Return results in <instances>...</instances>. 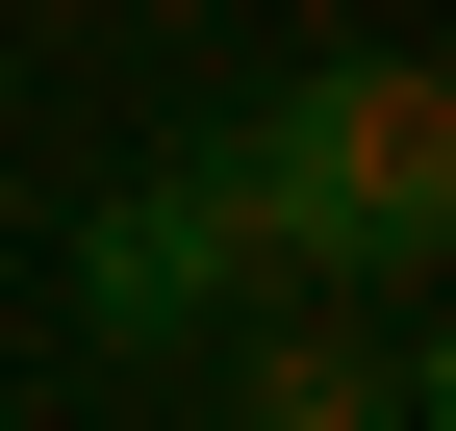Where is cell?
Returning a JSON list of instances; mask_svg holds the SVG:
<instances>
[{
    "label": "cell",
    "instance_id": "obj_1",
    "mask_svg": "<svg viewBox=\"0 0 456 431\" xmlns=\"http://www.w3.org/2000/svg\"><path fill=\"white\" fill-rule=\"evenodd\" d=\"M203 178H228V229H254V280H355V305H406L431 254H456V102H431V51H330V77L228 102Z\"/></svg>",
    "mask_w": 456,
    "mask_h": 431
},
{
    "label": "cell",
    "instance_id": "obj_3",
    "mask_svg": "<svg viewBox=\"0 0 456 431\" xmlns=\"http://www.w3.org/2000/svg\"><path fill=\"white\" fill-rule=\"evenodd\" d=\"M228 431H431V355L355 330V305L254 280V330H228Z\"/></svg>",
    "mask_w": 456,
    "mask_h": 431
},
{
    "label": "cell",
    "instance_id": "obj_2",
    "mask_svg": "<svg viewBox=\"0 0 456 431\" xmlns=\"http://www.w3.org/2000/svg\"><path fill=\"white\" fill-rule=\"evenodd\" d=\"M228 305H254V229H228L203 152H152V178L77 203V330H102V355H203Z\"/></svg>",
    "mask_w": 456,
    "mask_h": 431
}]
</instances>
